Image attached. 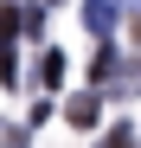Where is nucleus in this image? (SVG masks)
I'll return each instance as SVG.
<instances>
[{
	"instance_id": "nucleus-1",
	"label": "nucleus",
	"mask_w": 141,
	"mask_h": 148,
	"mask_svg": "<svg viewBox=\"0 0 141 148\" xmlns=\"http://www.w3.org/2000/svg\"><path fill=\"white\" fill-rule=\"evenodd\" d=\"M83 26H90V32L103 39V32L115 26V0H83Z\"/></svg>"
},
{
	"instance_id": "nucleus-2",
	"label": "nucleus",
	"mask_w": 141,
	"mask_h": 148,
	"mask_svg": "<svg viewBox=\"0 0 141 148\" xmlns=\"http://www.w3.org/2000/svg\"><path fill=\"white\" fill-rule=\"evenodd\" d=\"M39 84H45V90L64 84V52H58V45H52V52H39Z\"/></svg>"
},
{
	"instance_id": "nucleus-3",
	"label": "nucleus",
	"mask_w": 141,
	"mask_h": 148,
	"mask_svg": "<svg viewBox=\"0 0 141 148\" xmlns=\"http://www.w3.org/2000/svg\"><path fill=\"white\" fill-rule=\"evenodd\" d=\"M70 122H77V129H90V122H96V97H90V90L70 97Z\"/></svg>"
},
{
	"instance_id": "nucleus-4",
	"label": "nucleus",
	"mask_w": 141,
	"mask_h": 148,
	"mask_svg": "<svg viewBox=\"0 0 141 148\" xmlns=\"http://www.w3.org/2000/svg\"><path fill=\"white\" fill-rule=\"evenodd\" d=\"M90 77H96V84H103V77H115V52H109V45L96 52V64H90Z\"/></svg>"
}]
</instances>
